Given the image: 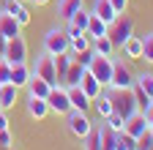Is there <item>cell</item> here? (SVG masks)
<instances>
[{"mask_svg": "<svg viewBox=\"0 0 153 150\" xmlns=\"http://www.w3.org/2000/svg\"><path fill=\"white\" fill-rule=\"evenodd\" d=\"M3 60L6 63H27V41L22 35H14V38L6 41V52H3Z\"/></svg>", "mask_w": 153, "mask_h": 150, "instance_id": "6", "label": "cell"}, {"mask_svg": "<svg viewBox=\"0 0 153 150\" xmlns=\"http://www.w3.org/2000/svg\"><path fill=\"white\" fill-rule=\"evenodd\" d=\"M0 145H14V134H11V128H0Z\"/></svg>", "mask_w": 153, "mask_h": 150, "instance_id": "38", "label": "cell"}, {"mask_svg": "<svg viewBox=\"0 0 153 150\" xmlns=\"http://www.w3.org/2000/svg\"><path fill=\"white\" fill-rule=\"evenodd\" d=\"M52 58H55V71H57V79L63 82L66 71H68V66H71V60H74V55H71V52H63V55H52Z\"/></svg>", "mask_w": 153, "mask_h": 150, "instance_id": "26", "label": "cell"}, {"mask_svg": "<svg viewBox=\"0 0 153 150\" xmlns=\"http://www.w3.org/2000/svg\"><path fill=\"white\" fill-rule=\"evenodd\" d=\"M22 3H27V0H22Z\"/></svg>", "mask_w": 153, "mask_h": 150, "instance_id": "44", "label": "cell"}, {"mask_svg": "<svg viewBox=\"0 0 153 150\" xmlns=\"http://www.w3.org/2000/svg\"><path fill=\"white\" fill-rule=\"evenodd\" d=\"M90 14H96V16H99V19H104L107 25H112L115 19H118V11L109 6V0H93Z\"/></svg>", "mask_w": 153, "mask_h": 150, "instance_id": "17", "label": "cell"}, {"mask_svg": "<svg viewBox=\"0 0 153 150\" xmlns=\"http://www.w3.org/2000/svg\"><path fill=\"white\" fill-rule=\"evenodd\" d=\"M0 109H3V106H0Z\"/></svg>", "mask_w": 153, "mask_h": 150, "instance_id": "45", "label": "cell"}, {"mask_svg": "<svg viewBox=\"0 0 153 150\" xmlns=\"http://www.w3.org/2000/svg\"><path fill=\"white\" fill-rule=\"evenodd\" d=\"M140 60H145L148 66H153V33L142 35V58Z\"/></svg>", "mask_w": 153, "mask_h": 150, "instance_id": "34", "label": "cell"}, {"mask_svg": "<svg viewBox=\"0 0 153 150\" xmlns=\"http://www.w3.org/2000/svg\"><path fill=\"white\" fill-rule=\"evenodd\" d=\"M30 77H33V68H30L27 63H14V66H11V79H8V82H11L14 87L22 90V87L30 82Z\"/></svg>", "mask_w": 153, "mask_h": 150, "instance_id": "12", "label": "cell"}, {"mask_svg": "<svg viewBox=\"0 0 153 150\" xmlns=\"http://www.w3.org/2000/svg\"><path fill=\"white\" fill-rule=\"evenodd\" d=\"M134 85H137L148 98H153V71H142V74H137V82H134Z\"/></svg>", "mask_w": 153, "mask_h": 150, "instance_id": "28", "label": "cell"}, {"mask_svg": "<svg viewBox=\"0 0 153 150\" xmlns=\"http://www.w3.org/2000/svg\"><path fill=\"white\" fill-rule=\"evenodd\" d=\"M19 101V87H14L11 82H6V85H0V106H3L6 112L14 106Z\"/></svg>", "mask_w": 153, "mask_h": 150, "instance_id": "20", "label": "cell"}, {"mask_svg": "<svg viewBox=\"0 0 153 150\" xmlns=\"http://www.w3.org/2000/svg\"><path fill=\"white\" fill-rule=\"evenodd\" d=\"M47 106L49 112H55V115H66V112L71 109V101H68V90L63 85H55L49 90V96H47Z\"/></svg>", "mask_w": 153, "mask_h": 150, "instance_id": "9", "label": "cell"}, {"mask_svg": "<svg viewBox=\"0 0 153 150\" xmlns=\"http://www.w3.org/2000/svg\"><path fill=\"white\" fill-rule=\"evenodd\" d=\"M90 47V38H88V33H79V35H74V38H68V52L76 55V52H82Z\"/></svg>", "mask_w": 153, "mask_h": 150, "instance_id": "31", "label": "cell"}, {"mask_svg": "<svg viewBox=\"0 0 153 150\" xmlns=\"http://www.w3.org/2000/svg\"><path fill=\"white\" fill-rule=\"evenodd\" d=\"M68 22H71L74 27H79V30L85 33V30H88V22H90V11H88V8H79V11H74Z\"/></svg>", "mask_w": 153, "mask_h": 150, "instance_id": "29", "label": "cell"}, {"mask_svg": "<svg viewBox=\"0 0 153 150\" xmlns=\"http://www.w3.org/2000/svg\"><path fill=\"white\" fill-rule=\"evenodd\" d=\"M142 115H145V123H148V126H153V98H150V104L142 109Z\"/></svg>", "mask_w": 153, "mask_h": 150, "instance_id": "39", "label": "cell"}, {"mask_svg": "<svg viewBox=\"0 0 153 150\" xmlns=\"http://www.w3.org/2000/svg\"><path fill=\"white\" fill-rule=\"evenodd\" d=\"M33 74H38L41 79H47L52 87H55V85H60V79H57V71H55V58H52L49 52H41V55L36 58Z\"/></svg>", "mask_w": 153, "mask_h": 150, "instance_id": "7", "label": "cell"}, {"mask_svg": "<svg viewBox=\"0 0 153 150\" xmlns=\"http://www.w3.org/2000/svg\"><path fill=\"white\" fill-rule=\"evenodd\" d=\"M79 87L88 93V98H90V101H93V98H96V96H99V93L104 90V87H101V82L96 79L93 74L88 71V68H85V74H82V79H79Z\"/></svg>", "mask_w": 153, "mask_h": 150, "instance_id": "21", "label": "cell"}, {"mask_svg": "<svg viewBox=\"0 0 153 150\" xmlns=\"http://www.w3.org/2000/svg\"><path fill=\"white\" fill-rule=\"evenodd\" d=\"M0 128H8V115H6V109H0Z\"/></svg>", "mask_w": 153, "mask_h": 150, "instance_id": "40", "label": "cell"}, {"mask_svg": "<svg viewBox=\"0 0 153 150\" xmlns=\"http://www.w3.org/2000/svg\"><path fill=\"white\" fill-rule=\"evenodd\" d=\"M90 47H93V52H96V55H107V58H112V52H115V44H112L109 35L93 38V41H90Z\"/></svg>", "mask_w": 153, "mask_h": 150, "instance_id": "25", "label": "cell"}, {"mask_svg": "<svg viewBox=\"0 0 153 150\" xmlns=\"http://www.w3.org/2000/svg\"><path fill=\"white\" fill-rule=\"evenodd\" d=\"M8 79H11V63L0 60V85H6Z\"/></svg>", "mask_w": 153, "mask_h": 150, "instance_id": "36", "label": "cell"}, {"mask_svg": "<svg viewBox=\"0 0 153 150\" xmlns=\"http://www.w3.org/2000/svg\"><path fill=\"white\" fill-rule=\"evenodd\" d=\"M134 145H137V150H150L153 147V126H148L142 134L134 139Z\"/></svg>", "mask_w": 153, "mask_h": 150, "instance_id": "33", "label": "cell"}, {"mask_svg": "<svg viewBox=\"0 0 153 150\" xmlns=\"http://www.w3.org/2000/svg\"><path fill=\"white\" fill-rule=\"evenodd\" d=\"M134 82H137V74L131 71L128 60H123V58L112 60V79H109V87H112V90H131Z\"/></svg>", "mask_w": 153, "mask_h": 150, "instance_id": "1", "label": "cell"}, {"mask_svg": "<svg viewBox=\"0 0 153 150\" xmlns=\"http://www.w3.org/2000/svg\"><path fill=\"white\" fill-rule=\"evenodd\" d=\"M104 123H107V126H109L112 131H123V123H126V120H123V117L118 115V112H112L109 117H104Z\"/></svg>", "mask_w": 153, "mask_h": 150, "instance_id": "35", "label": "cell"}, {"mask_svg": "<svg viewBox=\"0 0 153 150\" xmlns=\"http://www.w3.org/2000/svg\"><path fill=\"white\" fill-rule=\"evenodd\" d=\"M90 109H96V117L99 120H104V117H109L112 115V98H109V87H104L99 96L93 98V106Z\"/></svg>", "mask_w": 153, "mask_h": 150, "instance_id": "13", "label": "cell"}, {"mask_svg": "<svg viewBox=\"0 0 153 150\" xmlns=\"http://www.w3.org/2000/svg\"><path fill=\"white\" fill-rule=\"evenodd\" d=\"M120 52L126 60H140L142 58V35H128L120 47Z\"/></svg>", "mask_w": 153, "mask_h": 150, "instance_id": "15", "label": "cell"}, {"mask_svg": "<svg viewBox=\"0 0 153 150\" xmlns=\"http://www.w3.org/2000/svg\"><path fill=\"white\" fill-rule=\"evenodd\" d=\"M88 71L101 82V87H109V79H112V58H107V55H96V58L90 60V66H88Z\"/></svg>", "mask_w": 153, "mask_h": 150, "instance_id": "8", "label": "cell"}, {"mask_svg": "<svg viewBox=\"0 0 153 150\" xmlns=\"http://www.w3.org/2000/svg\"><path fill=\"white\" fill-rule=\"evenodd\" d=\"M109 98H112V112H118L123 120H128L134 112H140L137 98H134L131 90H112L109 87Z\"/></svg>", "mask_w": 153, "mask_h": 150, "instance_id": "2", "label": "cell"}, {"mask_svg": "<svg viewBox=\"0 0 153 150\" xmlns=\"http://www.w3.org/2000/svg\"><path fill=\"white\" fill-rule=\"evenodd\" d=\"M79 8H85V0H57V16L63 22H68L71 14L79 11Z\"/></svg>", "mask_w": 153, "mask_h": 150, "instance_id": "22", "label": "cell"}, {"mask_svg": "<svg viewBox=\"0 0 153 150\" xmlns=\"http://www.w3.org/2000/svg\"><path fill=\"white\" fill-rule=\"evenodd\" d=\"M25 109H27V115L33 120H44L49 115V106H47V98H36V96H27L25 101Z\"/></svg>", "mask_w": 153, "mask_h": 150, "instance_id": "14", "label": "cell"}, {"mask_svg": "<svg viewBox=\"0 0 153 150\" xmlns=\"http://www.w3.org/2000/svg\"><path fill=\"white\" fill-rule=\"evenodd\" d=\"M107 35L112 38L115 49H120L128 35H134V19H131V16H126V14H118V19L109 25V33H107Z\"/></svg>", "mask_w": 153, "mask_h": 150, "instance_id": "4", "label": "cell"}, {"mask_svg": "<svg viewBox=\"0 0 153 150\" xmlns=\"http://www.w3.org/2000/svg\"><path fill=\"white\" fill-rule=\"evenodd\" d=\"M66 126H68V131L76 137V139H85L88 134H90V128L96 126L93 120H90V115L88 112H79V109H68L66 112Z\"/></svg>", "mask_w": 153, "mask_h": 150, "instance_id": "3", "label": "cell"}, {"mask_svg": "<svg viewBox=\"0 0 153 150\" xmlns=\"http://www.w3.org/2000/svg\"><path fill=\"white\" fill-rule=\"evenodd\" d=\"M0 8H3L6 14H11L14 19L22 25V27H25V25H30V19H33L30 11H27V6L22 3V0H3V6H0Z\"/></svg>", "mask_w": 153, "mask_h": 150, "instance_id": "10", "label": "cell"}, {"mask_svg": "<svg viewBox=\"0 0 153 150\" xmlns=\"http://www.w3.org/2000/svg\"><path fill=\"white\" fill-rule=\"evenodd\" d=\"M68 90V101H71V109H79V112H90L93 101L88 98V93L79 87V85H74V87H66Z\"/></svg>", "mask_w": 153, "mask_h": 150, "instance_id": "11", "label": "cell"}, {"mask_svg": "<svg viewBox=\"0 0 153 150\" xmlns=\"http://www.w3.org/2000/svg\"><path fill=\"white\" fill-rule=\"evenodd\" d=\"M0 60H3V58H0Z\"/></svg>", "mask_w": 153, "mask_h": 150, "instance_id": "46", "label": "cell"}, {"mask_svg": "<svg viewBox=\"0 0 153 150\" xmlns=\"http://www.w3.org/2000/svg\"><path fill=\"white\" fill-rule=\"evenodd\" d=\"M25 90H27V96H36V98H47V96H49V90H52V85H49L47 79H41L38 74H33V77H30V82L25 85Z\"/></svg>", "mask_w": 153, "mask_h": 150, "instance_id": "16", "label": "cell"}, {"mask_svg": "<svg viewBox=\"0 0 153 150\" xmlns=\"http://www.w3.org/2000/svg\"><path fill=\"white\" fill-rule=\"evenodd\" d=\"M99 123H101V150H115V131L104 120H99Z\"/></svg>", "mask_w": 153, "mask_h": 150, "instance_id": "32", "label": "cell"}, {"mask_svg": "<svg viewBox=\"0 0 153 150\" xmlns=\"http://www.w3.org/2000/svg\"><path fill=\"white\" fill-rule=\"evenodd\" d=\"M109 6L118 11V14H126L128 11V0H109Z\"/></svg>", "mask_w": 153, "mask_h": 150, "instance_id": "37", "label": "cell"}, {"mask_svg": "<svg viewBox=\"0 0 153 150\" xmlns=\"http://www.w3.org/2000/svg\"><path fill=\"white\" fill-rule=\"evenodd\" d=\"M6 41H8V38H6L3 33H0V58H3V52H6Z\"/></svg>", "mask_w": 153, "mask_h": 150, "instance_id": "41", "label": "cell"}, {"mask_svg": "<svg viewBox=\"0 0 153 150\" xmlns=\"http://www.w3.org/2000/svg\"><path fill=\"white\" fill-rule=\"evenodd\" d=\"M82 74H85V66H79L76 60H71V66H68V71H66V77H63V87H74V85H79V79H82Z\"/></svg>", "mask_w": 153, "mask_h": 150, "instance_id": "24", "label": "cell"}, {"mask_svg": "<svg viewBox=\"0 0 153 150\" xmlns=\"http://www.w3.org/2000/svg\"><path fill=\"white\" fill-rule=\"evenodd\" d=\"M44 52H49V55L68 52V35H66L63 27H49L44 33Z\"/></svg>", "mask_w": 153, "mask_h": 150, "instance_id": "5", "label": "cell"}, {"mask_svg": "<svg viewBox=\"0 0 153 150\" xmlns=\"http://www.w3.org/2000/svg\"><path fill=\"white\" fill-rule=\"evenodd\" d=\"M115 150H137L134 137H128L126 131H115Z\"/></svg>", "mask_w": 153, "mask_h": 150, "instance_id": "30", "label": "cell"}, {"mask_svg": "<svg viewBox=\"0 0 153 150\" xmlns=\"http://www.w3.org/2000/svg\"><path fill=\"white\" fill-rule=\"evenodd\" d=\"M145 128H148V123H145V115H142V112H134V115L123 123V131H126L128 137H134V139H137Z\"/></svg>", "mask_w": 153, "mask_h": 150, "instance_id": "19", "label": "cell"}, {"mask_svg": "<svg viewBox=\"0 0 153 150\" xmlns=\"http://www.w3.org/2000/svg\"><path fill=\"white\" fill-rule=\"evenodd\" d=\"M0 150H14V147L11 145H0Z\"/></svg>", "mask_w": 153, "mask_h": 150, "instance_id": "43", "label": "cell"}, {"mask_svg": "<svg viewBox=\"0 0 153 150\" xmlns=\"http://www.w3.org/2000/svg\"><path fill=\"white\" fill-rule=\"evenodd\" d=\"M88 38L93 41V38H101V35H107L109 33V25L104 22V19H99V16H96V14H90V22H88Z\"/></svg>", "mask_w": 153, "mask_h": 150, "instance_id": "23", "label": "cell"}, {"mask_svg": "<svg viewBox=\"0 0 153 150\" xmlns=\"http://www.w3.org/2000/svg\"><path fill=\"white\" fill-rule=\"evenodd\" d=\"M30 3H36V6H47L49 0H30Z\"/></svg>", "mask_w": 153, "mask_h": 150, "instance_id": "42", "label": "cell"}, {"mask_svg": "<svg viewBox=\"0 0 153 150\" xmlns=\"http://www.w3.org/2000/svg\"><path fill=\"white\" fill-rule=\"evenodd\" d=\"M0 33L6 35V38H14V35H22V25H19L11 14H6L0 8Z\"/></svg>", "mask_w": 153, "mask_h": 150, "instance_id": "18", "label": "cell"}, {"mask_svg": "<svg viewBox=\"0 0 153 150\" xmlns=\"http://www.w3.org/2000/svg\"><path fill=\"white\" fill-rule=\"evenodd\" d=\"M82 142H85V150H101V123H96Z\"/></svg>", "mask_w": 153, "mask_h": 150, "instance_id": "27", "label": "cell"}]
</instances>
